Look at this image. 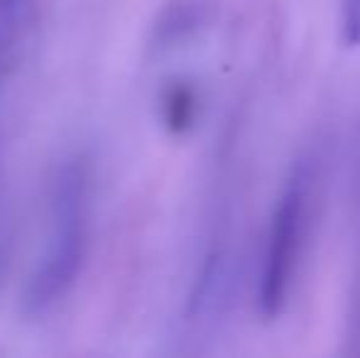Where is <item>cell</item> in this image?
<instances>
[{"mask_svg": "<svg viewBox=\"0 0 360 358\" xmlns=\"http://www.w3.org/2000/svg\"><path fill=\"white\" fill-rule=\"evenodd\" d=\"M91 177L84 160L59 167L52 189V236L44 258L25 287V314L44 317L76 285L89 248Z\"/></svg>", "mask_w": 360, "mask_h": 358, "instance_id": "obj_1", "label": "cell"}, {"mask_svg": "<svg viewBox=\"0 0 360 358\" xmlns=\"http://www.w3.org/2000/svg\"><path fill=\"white\" fill-rule=\"evenodd\" d=\"M341 42L360 47V0H341Z\"/></svg>", "mask_w": 360, "mask_h": 358, "instance_id": "obj_6", "label": "cell"}, {"mask_svg": "<svg viewBox=\"0 0 360 358\" xmlns=\"http://www.w3.org/2000/svg\"><path fill=\"white\" fill-rule=\"evenodd\" d=\"M228 277H231V263H228L226 250L214 248L211 253H206L204 263L196 272L194 285H191L189 300H186V319L199 321L214 314L223 305Z\"/></svg>", "mask_w": 360, "mask_h": 358, "instance_id": "obj_3", "label": "cell"}, {"mask_svg": "<svg viewBox=\"0 0 360 358\" xmlns=\"http://www.w3.org/2000/svg\"><path fill=\"white\" fill-rule=\"evenodd\" d=\"M307 174L294 172L280 194L272 214L270 238L257 282V309L262 319H275L285 309L292 277L297 270L299 245L304 231V209H307Z\"/></svg>", "mask_w": 360, "mask_h": 358, "instance_id": "obj_2", "label": "cell"}, {"mask_svg": "<svg viewBox=\"0 0 360 358\" xmlns=\"http://www.w3.org/2000/svg\"><path fill=\"white\" fill-rule=\"evenodd\" d=\"M204 23L201 0H172L157 18L152 30V47L172 49L196 32Z\"/></svg>", "mask_w": 360, "mask_h": 358, "instance_id": "obj_4", "label": "cell"}, {"mask_svg": "<svg viewBox=\"0 0 360 358\" xmlns=\"http://www.w3.org/2000/svg\"><path fill=\"white\" fill-rule=\"evenodd\" d=\"M196 91L186 84H174L167 89L165 98H162V113H165V123L172 133H186L196 118Z\"/></svg>", "mask_w": 360, "mask_h": 358, "instance_id": "obj_5", "label": "cell"}]
</instances>
